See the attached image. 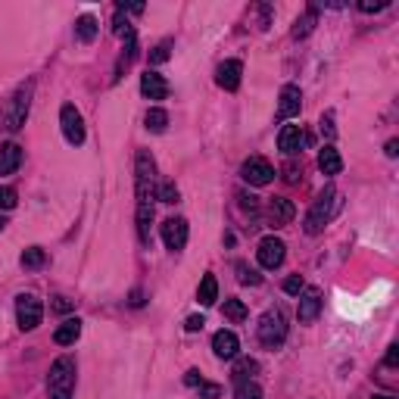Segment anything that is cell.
Returning <instances> with one entry per match:
<instances>
[{"instance_id":"obj_43","label":"cell","mask_w":399,"mask_h":399,"mask_svg":"<svg viewBox=\"0 0 399 399\" xmlns=\"http://www.w3.org/2000/svg\"><path fill=\"white\" fill-rule=\"evenodd\" d=\"M141 303H144V293L135 290V293H131V306H141Z\"/></svg>"},{"instance_id":"obj_38","label":"cell","mask_w":399,"mask_h":399,"mask_svg":"<svg viewBox=\"0 0 399 399\" xmlns=\"http://www.w3.org/2000/svg\"><path fill=\"white\" fill-rule=\"evenodd\" d=\"M390 7V0H378V3H358V10H362V13H380V10H387Z\"/></svg>"},{"instance_id":"obj_35","label":"cell","mask_w":399,"mask_h":399,"mask_svg":"<svg viewBox=\"0 0 399 399\" xmlns=\"http://www.w3.org/2000/svg\"><path fill=\"white\" fill-rule=\"evenodd\" d=\"M196 387H200V399H216V396H222V387H218V384H206V380H203V384H196Z\"/></svg>"},{"instance_id":"obj_4","label":"cell","mask_w":399,"mask_h":399,"mask_svg":"<svg viewBox=\"0 0 399 399\" xmlns=\"http://www.w3.org/2000/svg\"><path fill=\"white\" fill-rule=\"evenodd\" d=\"M256 337L265 350H277V346L287 340V321L284 315L277 309H269L262 318H259V328H256Z\"/></svg>"},{"instance_id":"obj_16","label":"cell","mask_w":399,"mask_h":399,"mask_svg":"<svg viewBox=\"0 0 399 399\" xmlns=\"http://www.w3.org/2000/svg\"><path fill=\"white\" fill-rule=\"evenodd\" d=\"M141 94L147 100H166L169 97V82L159 72H144L141 75Z\"/></svg>"},{"instance_id":"obj_24","label":"cell","mask_w":399,"mask_h":399,"mask_svg":"<svg viewBox=\"0 0 399 399\" xmlns=\"http://www.w3.org/2000/svg\"><path fill=\"white\" fill-rule=\"evenodd\" d=\"M315 19H318V7H309L303 19H297V25H293V38H306L315 28Z\"/></svg>"},{"instance_id":"obj_30","label":"cell","mask_w":399,"mask_h":399,"mask_svg":"<svg viewBox=\"0 0 399 399\" xmlns=\"http://www.w3.org/2000/svg\"><path fill=\"white\" fill-rule=\"evenodd\" d=\"M237 281H240V284H250V287H259L262 284V275H256V269H250L247 262H237Z\"/></svg>"},{"instance_id":"obj_10","label":"cell","mask_w":399,"mask_h":399,"mask_svg":"<svg viewBox=\"0 0 399 399\" xmlns=\"http://www.w3.org/2000/svg\"><path fill=\"white\" fill-rule=\"evenodd\" d=\"M159 234H163V244L169 247L172 253H178V250H184V244H187V234H190V228H187V222L184 218H166L163 225H159Z\"/></svg>"},{"instance_id":"obj_15","label":"cell","mask_w":399,"mask_h":399,"mask_svg":"<svg viewBox=\"0 0 399 399\" xmlns=\"http://www.w3.org/2000/svg\"><path fill=\"white\" fill-rule=\"evenodd\" d=\"M293 216H297V206H293L287 196H275V200H269V222L275 225V228L290 225Z\"/></svg>"},{"instance_id":"obj_8","label":"cell","mask_w":399,"mask_h":399,"mask_svg":"<svg viewBox=\"0 0 399 399\" xmlns=\"http://www.w3.org/2000/svg\"><path fill=\"white\" fill-rule=\"evenodd\" d=\"M240 178H244L247 184H253V187H265V184L275 181V166H271L269 159H262V156H250V159L240 166Z\"/></svg>"},{"instance_id":"obj_44","label":"cell","mask_w":399,"mask_h":399,"mask_svg":"<svg viewBox=\"0 0 399 399\" xmlns=\"http://www.w3.org/2000/svg\"><path fill=\"white\" fill-rule=\"evenodd\" d=\"M372 399H396V396H372Z\"/></svg>"},{"instance_id":"obj_27","label":"cell","mask_w":399,"mask_h":399,"mask_svg":"<svg viewBox=\"0 0 399 399\" xmlns=\"http://www.w3.org/2000/svg\"><path fill=\"white\" fill-rule=\"evenodd\" d=\"M44 262H47V253H44L41 247H28V250L22 253V269H41Z\"/></svg>"},{"instance_id":"obj_3","label":"cell","mask_w":399,"mask_h":399,"mask_svg":"<svg viewBox=\"0 0 399 399\" xmlns=\"http://www.w3.org/2000/svg\"><path fill=\"white\" fill-rule=\"evenodd\" d=\"M32 94H34V84L25 82L22 88H16V94L7 100V106H3V128L13 135V131H19L22 125H25L28 119V106H32Z\"/></svg>"},{"instance_id":"obj_33","label":"cell","mask_w":399,"mask_h":399,"mask_svg":"<svg viewBox=\"0 0 399 399\" xmlns=\"http://www.w3.org/2000/svg\"><path fill=\"white\" fill-rule=\"evenodd\" d=\"M19 203V194L13 187H0V209H13Z\"/></svg>"},{"instance_id":"obj_18","label":"cell","mask_w":399,"mask_h":399,"mask_svg":"<svg viewBox=\"0 0 399 399\" xmlns=\"http://www.w3.org/2000/svg\"><path fill=\"white\" fill-rule=\"evenodd\" d=\"M22 163V147L19 144H3L0 147V175H13Z\"/></svg>"},{"instance_id":"obj_40","label":"cell","mask_w":399,"mask_h":399,"mask_svg":"<svg viewBox=\"0 0 399 399\" xmlns=\"http://www.w3.org/2000/svg\"><path fill=\"white\" fill-rule=\"evenodd\" d=\"M54 309H56V312H72L75 303H72V299H66V297H56V299H54Z\"/></svg>"},{"instance_id":"obj_25","label":"cell","mask_w":399,"mask_h":399,"mask_svg":"<svg viewBox=\"0 0 399 399\" xmlns=\"http://www.w3.org/2000/svg\"><path fill=\"white\" fill-rule=\"evenodd\" d=\"M144 122H147L150 131H156V135H159V131H166V125H169V113H166V109H159V106H153L147 113V119H144Z\"/></svg>"},{"instance_id":"obj_1","label":"cell","mask_w":399,"mask_h":399,"mask_svg":"<svg viewBox=\"0 0 399 399\" xmlns=\"http://www.w3.org/2000/svg\"><path fill=\"white\" fill-rule=\"evenodd\" d=\"M343 206V200H340V190L334 187V184H328L321 194L312 200V206H309V212H306V222H303V231L309 237H315V234H321L325 231V225L331 222L334 216H337V209Z\"/></svg>"},{"instance_id":"obj_42","label":"cell","mask_w":399,"mask_h":399,"mask_svg":"<svg viewBox=\"0 0 399 399\" xmlns=\"http://www.w3.org/2000/svg\"><path fill=\"white\" fill-rule=\"evenodd\" d=\"M384 153H387V156H390V159H393V156H396V153H399V141H387Z\"/></svg>"},{"instance_id":"obj_7","label":"cell","mask_w":399,"mask_h":399,"mask_svg":"<svg viewBox=\"0 0 399 399\" xmlns=\"http://www.w3.org/2000/svg\"><path fill=\"white\" fill-rule=\"evenodd\" d=\"M284 256H287V244L281 240V237L269 234V237H262V240H259L256 259H259V265H262V269H269V271L281 269V265H284Z\"/></svg>"},{"instance_id":"obj_41","label":"cell","mask_w":399,"mask_h":399,"mask_svg":"<svg viewBox=\"0 0 399 399\" xmlns=\"http://www.w3.org/2000/svg\"><path fill=\"white\" fill-rule=\"evenodd\" d=\"M184 384H187V387H196V384H203V374L196 372V368H190V372H187V378H184Z\"/></svg>"},{"instance_id":"obj_12","label":"cell","mask_w":399,"mask_h":399,"mask_svg":"<svg viewBox=\"0 0 399 399\" xmlns=\"http://www.w3.org/2000/svg\"><path fill=\"white\" fill-rule=\"evenodd\" d=\"M318 312H321V290H318V287H306V290L299 293V306H297L299 325H312L318 318Z\"/></svg>"},{"instance_id":"obj_28","label":"cell","mask_w":399,"mask_h":399,"mask_svg":"<svg viewBox=\"0 0 399 399\" xmlns=\"http://www.w3.org/2000/svg\"><path fill=\"white\" fill-rule=\"evenodd\" d=\"M234 399H262V387L256 380H240L234 390Z\"/></svg>"},{"instance_id":"obj_19","label":"cell","mask_w":399,"mask_h":399,"mask_svg":"<svg viewBox=\"0 0 399 399\" xmlns=\"http://www.w3.org/2000/svg\"><path fill=\"white\" fill-rule=\"evenodd\" d=\"M78 337H82V321H78V318H66V321L54 331V340L60 346H72Z\"/></svg>"},{"instance_id":"obj_23","label":"cell","mask_w":399,"mask_h":399,"mask_svg":"<svg viewBox=\"0 0 399 399\" xmlns=\"http://www.w3.org/2000/svg\"><path fill=\"white\" fill-rule=\"evenodd\" d=\"M150 225H153V203H137V237L144 244L150 240Z\"/></svg>"},{"instance_id":"obj_9","label":"cell","mask_w":399,"mask_h":399,"mask_svg":"<svg viewBox=\"0 0 399 399\" xmlns=\"http://www.w3.org/2000/svg\"><path fill=\"white\" fill-rule=\"evenodd\" d=\"M60 128H62V137H66L72 147H82L84 144V119L72 103H66V106L60 109Z\"/></svg>"},{"instance_id":"obj_21","label":"cell","mask_w":399,"mask_h":399,"mask_svg":"<svg viewBox=\"0 0 399 399\" xmlns=\"http://www.w3.org/2000/svg\"><path fill=\"white\" fill-rule=\"evenodd\" d=\"M97 32H100V25H97L94 16H82V19L75 22V38L82 44H91L97 38Z\"/></svg>"},{"instance_id":"obj_6","label":"cell","mask_w":399,"mask_h":399,"mask_svg":"<svg viewBox=\"0 0 399 399\" xmlns=\"http://www.w3.org/2000/svg\"><path fill=\"white\" fill-rule=\"evenodd\" d=\"M41 318H44V306L34 293H19L16 297V321H19L22 331H34L41 325Z\"/></svg>"},{"instance_id":"obj_22","label":"cell","mask_w":399,"mask_h":399,"mask_svg":"<svg viewBox=\"0 0 399 399\" xmlns=\"http://www.w3.org/2000/svg\"><path fill=\"white\" fill-rule=\"evenodd\" d=\"M196 299H200V306H212L218 299V281H216V275H203L200 290H196Z\"/></svg>"},{"instance_id":"obj_2","label":"cell","mask_w":399,"mask_h":399,"mask_svg":"<svg viewBox=\"0 0 399 399\" xmlns=\"http://www.w3.org/2000/svg\"><path fill=\"white\" fill-rule=\"evenodd\" d=\"M75 393V358L72 356H60L50 365L47 374V396L50 399H72Z\"/></svg>"},{"instance_id":"obj_17","label":"cell","mask_w":399,"mask_h":399,"mask_svg":"<svg viewBox=\"0 0 399 399\" xmlns=\"http://www.w3.org/2000/svg\"><path fill=\"white\" fill-rule=\"evenodd\" d=\"M237 350H240V340H237L234 331H218L216 337H212V352H216L218 358H234Z\"/></svg>"},{"instance_id":"obj_20","label":"cell","mask_w":399,"mask_h":399,"mask_svg":"<svg viewBox=\"0 0 399 399\" xmlns=\"http://www.w3.org/2000/svg\"><path fill=\"white\" fill-rule=\"evenodd\" d=\"M318 169L325 172V175H340V172H343V159H340V153L331 147V144L318 153Z\"/></svg>"},{"instance_id":"obj_36","label":"cell","mask_w":399,"mask_h":399,"mask_svg":"<svg viewBox=\"0 0 399 399\" xmlns=\"http://www.w3.org/2000/svg\"><path fill=\"white\" fill-rule=\"evenodd\" d=\"M321 135H325L328 141H331V137L337 135V128H334V113H325V115H321Z\"/></svg>"},{"instance_id":"obj_13","label":"cell","mask_w":399,"mask_h":399,"mask_svg":"<svg viewBox=\"0 0 399 399\" xmlns=\"http://www.w3.org/2000/svg\"><path fill=\"white\" fill-rule=\"evenodd\" d=\"M277 100H281V103H277V122H284V119H293V115H299V106H303V94H299L297 84H284Z\"/></svg>"},{"instance_id":"obj_29","label":"cell","mask_w":399,"mask_h":399,"mask_svg":"<svg viewBox=\"0 0 399 399\" xmlns=\"http://www.w3.org/2000/svg\"><path fill=\"white\" fill-rule=\"evenodd\" d=\"M256 368H259V365L253 362V358H240V362L234 365V372H231V378H234V384H240V380H250Z\"/></svg>"},{"instance_id":"obj_37","label":"cell","mask_w":399,"mask_h":399,"mask_svg":"<svg viewBox=\"0 0 399 399\" xmlns=\"http://www.w3.org/2000/svg\"><path fill=\"white\" fill-rule=\"evenodd\" d=\"M203 325H206V318H203V315H190L187 321H184V331L196 334V331H203Z\"/></svg>"},{"instance_id":"obj_34","label":"cell","mask_w":399,"mask_h":399,"mask_svg":"<svg viewBox=\"0 0 399 399\" xmlns=\"http://www.w3.org/2000/svg\"><path fill=\"white\" fill-rule=\"evenodd\" d=\"M303 290H306V284H303V277H299V275H290L284 281V293H290V297H299Z\"/></svg>"},{"instance_id":"obj_14","label":"cell","mask_w":399,"mask_h":399,"mask_svg":"<svg viewBox=\"0 0 399 399\" xmlns=\"http://www.w3.org/2000/svg\"><path fill=\"white\" fill-rule=\"evenodd\" d=\"M240 75H244V62L240 60H225L216 72V82L222 91H237L240 88Z\"/></svg>"},{"instance_id":"obj_45","label":"cell","mask_w":399,"mask_h":399,"mask_svg":"<svg viewBox=\"0 0 399 399\" xmlns=\"http://www.w3.org/2000/svg\"><path fill=\"white\" fill-rule=\"evenodd\" d=\"M3 225H7V222H3V218H0V231H3Z\"/></svg>"},{"instance_id":"obj_11","label":"cell","mask_w":399,"mask_h":399,"mask_svg":"<svg viewBox=\"0 0 399 399\" xmlns=\"http://www.w3.org/2000/svg\"><path fill=\"white\" fill-rule=\"evenodd\" d=\"M309 144V135L303 131V125H284L281 135H277V150L287 156L293 153H303V147Z\"/></svg>"},{"instance_id":"obj_31","label":"cell","mask_w":399,"mask_h":399,"mask_svg":"<svg viewBox=\"0 0 399 399\" xmlns=\"http://www.w3.org/2000/svg\"><path fill=\"white\" fill-rule=\"evenodd\" d=\"M172 56V41H159L153 50H150V66H163Z\"/></svg>"},{"instance_id":"obj_39","label":"cell","mask_w":399,"mask_h":399,"mask_svg":"<svg viewBox=\"0 0 399 399\" xmlns=\"http://www.w3.org/2000/svg\"><path fill=\"white\" fill-rule=\"evenodd\" d=\"M384 365H387V368H396V365H399V346H396V343H393L390 350H387V356H384Z\"/></svg>"},{"instance_id":"obj_26","label":"cell","mask_w":399,"mask_h":399,"mask_svg":"<svg viewBox=\"0 0 399 399\" xmlns=\"http://www.w3.org/2000/svg\"><path fill=\"white\" fill-rule=\"evenodd\" d=\"M222 315L228 318V321H244L247 318V306L240 303V299H225V306H222Z\"/></svg>"},{"instance_id":"obj_32","label":"cell","mask_w":399,"mask_h":399,"mask_svg":"<svg viewBox=\"0 0 399 399\" xmlns=\"http://www.w3.org/2000/svg\"><path fill=\"white\" fill-rule=\"evenodd\" d=\"M156 196H159L163 203H169V206H175L178 200H181V194H178V187H175V184H172V181H163V184H159Z\"/></svg>"},{"instance_id":"obj_5","label":"cell","mask_w":399,"mask_h":399,"mask_svg":"<svg viewBox=\"0 0 399 399\" xmlns=\"http://www.w3.org/2000/svg\"><path fill=\"white\" fill-rule=\"evenodd\" d=\"M135 178H137V203H153V181H156V163L150 150H137L135 156Z\"/></svg>"}]
</instances>
